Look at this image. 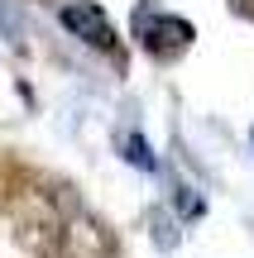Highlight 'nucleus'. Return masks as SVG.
Returning a JSON list of instances; mask_svg holds the SVG:
<instances>
[{
	"mask_svg": "<svg viewBox=\"0 0 254 258\" xmlns=\"http://www.w3.org/2000/svg\"><path fill=\"white\" fill-rule=\"evenodd\" d=\"M0 38H10V43L24 38V19H19L15 0H0Z\"/></svg>",
	"mask_w": 254,
	"mask_h": 258,
	"instance_id": "nucleus-4",
	"label": "nucleus"
},
{
	"mask_svg": "<svg viewBox=\"0 0 254 258\" xmlns=\"http://www.w3.org/2000/svg\"><path fill=\"white\" fill-rule=\"evenodd\" d=\"M63 29L67 34H77L82 43H91V48H101V53H115V24L106 19V10L96 5V0H67L63 5Z\"/></svg>",
	"mask_w": 254,
	"mask_h": 258,
	"instance_id": "nucleus-2",
	"label": "nucleus"
},
{
	"mask_svg": "<svg viewBox=\"0 0 254 258\" xmlns=\"http://www.w3.org/2000/svg\"><path fill=\"white\" fill-rule=\"evenodd\" d=\"M154 230H159V244L163 249H173V244H178V230H173V220L163 211H154Z\"/></svg>",
	"mask_w": 254,
	"mask_h": 258,
	"instance_id": "nucleus-5",
	"label": "nucleus"
},
{
	"mask_svg": "<svg viewBox=\"0 0 254 258\" xmlns=\"http://www.w3.org/2000/svg\"><path fill=\"white\" fill-rule=\"evenodd\" d=\"M134 38L144 43V53L149 57H178L192 48V38H197V29L187 24L182 15H168V10L159 5H134Z\"/></svg>",
	"mask_w": 254,
	"mask_h": 258,
	"instance_id": "nucleus-1",
	"label": "nucleus"
},
{
	"mask_svg": "<svg viewBox=\"0 0 254 258\" xmlns=\"http://www.w3.org/2000/svg\"><path fill=\"white\" fill-rule=\"evenodd\" d=\"M230 10H235V15H245V19H254V0H230Z\"/></svg>",
	"mask_w": 254,
	"mask_h": 258,
	"instance_id": "nucleus-6",
	"label": "nucleus"
},
{
	"mask_svg": "<svg viewBox=\"0 0 254 258\" xmlns=\"http://www.w3.org/2000/svg\"><path fill=\"white\" fill-rule=\"evenodd\" d=\"M120 148H125V158H130L134 167H144V172H159V158L149 153V144H144L139 134H120Z\"/></svg>",
	"mask_w": 254,
	"mask_h": 258,
	"instance_id": "nucleus-3",
	"label": "nucleus"
}]
</instances>
